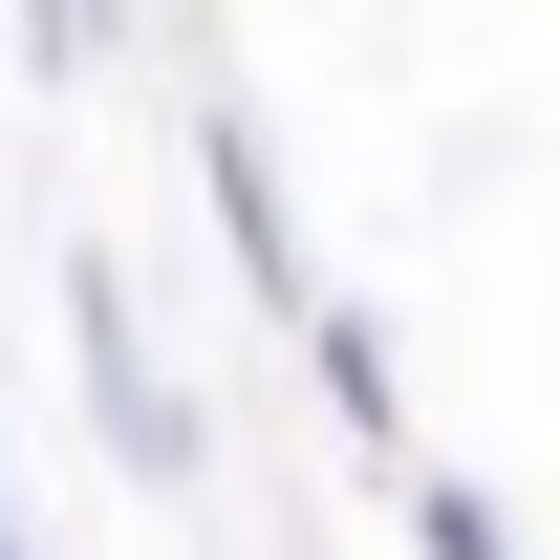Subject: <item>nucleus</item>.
Returning a JSON list of instances; mask_svg holds the SVG:
<instances>
[{
	"label": "nucleus",
	"mask_w": 560,
	"mask_h": 560,
	"mask_svg": "<svg viewBox=\"0 0 560 560\" xmlns=\"http://www.w3.org/2000/svg\"><path fill=\"white\" fill-rule=\"evenodd\" d=\"M302 366H324V410H346V453H388V475H410V388H388V346H366L346 302H302Z\"/></svg>",
	"instance_id": "7ed1b4c3"
},
{
	"label": "nucleus",
	"mask_w": 560,
	"mask_h": 560,
	"mask_svg": "<svg viewBox=\"0 0 560 560\" xmlns=\"http://www.w3.org/2000/svg\"><path fill=\"white\" fill-rule=\"evenodd\" d=\"M66 366H86V431H108V475H195V388H173V346L130 324V259H86L66 280Z\"/></svg>",
	"instance_id": "f257e3e1"
},
{
	"label": "nucleus",
	"mask_w": 560,
	"mask_h": 560,
	"mask_svg": "<svg viewBox=\"0 0 560 560\" xmlns=\"http://www.w3.org/2000/svg\"><path fill=\"white\" fill-rule=\"evenodd\" d=\"M410 539H431V560H517V517H495L475 475H410Z\"/></svg>",
	"instance_id": "20e7f679"
},
{
	"label": "nucleus",
	"mask_w": 560,
	"mask_h": 560,
	"mask_svg": "<svg viewBox=\"0 0 560 560\" xmlns=\"http://www.w3.org/2000/svg\"><path fill=\"white\" fill-rule=\"evenodd\" d=\"M0 560H44V539H22V495H0Z\"/></svg>",
	"instance_id": "423d86ee"
},
{
	"label": "nucleus",
	"mask_w": 560,
	"mask_h": 560,
	"mask_svg": "<svg viewBox=\"0 0 560 560\" xmlns=\"http://www.w3.org/2000/svg\"><path fill=\"white\" fill-rule=\"evenodd\" d=\"M0 44H22V86H66L86 44H108V0H0Z\"/></svg>",
	"instance_id": "39448f33"
},
{
	"label": "nucleus",
	"mask_w": 560,
	"mask_h": 560,
	"mask_svg": "<svg viewBox=\"0 0 560 560\" xmlns=\"http://www.w3.org/2000/svg\"><path fill=\"white\" fill-rule=\"evenodd\" d=\"M195 195H215V237H237V280H259L280 324H302L324 280H302V237H280V173H259V130H195Z\"/></svg>",
	"instance_id": "f03ea898"
}]
</instances>
